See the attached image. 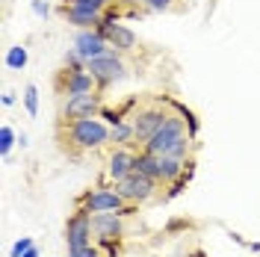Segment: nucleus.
Masks as SVG:
<instances>
[{"label": "nucleus", "mask_w": 260, "mask_h": 257, "mask_svg": "<svg viewBox=\"0 0 260 257\" xmlns=\"http://www.w3.org/2000/svg\"><path fill=\"white\" fill-rule=\"evenodd\" d=\"M142 148L151 151V154H157V157H178V160H186V157H189V148H192V136H189V130H186V118L169 113L166 124H162Z\"/></svg>", "instance_id": "nucleus-1"}, {"label": "nucleus", "mask_w": 260, "mask_h": 257, "mask_svg": "<svg viewBox=\"0 0 260 257\" xmlns=\"http://www.w3.org/2000/svg\"><path fill=\"white\" fill-rule=\"evenodd\" d=\"M59 139L74 151H98L104 145H110V124L104 115H89L77 118L59 127Z\"/></svg>", "instance_id": "nucleus-2"}, {"label": "nucleus", "mask_w": 260, "mask_h": 257, "mask_svg": "<svg viewBox=\"0 0 260 257\" xmlns=\"http://www.w3.org/2000/svg\"><path fill=\"white\" fill-rule=\"evenodd\" d=\"M77 210H86V213H121V216H130L133 204H127L121 195L115 192L113 186H101V189H89L77 198Z\"/></svg>", "instance_id": "nucleus-3"}, {"label": "nucleus", "mask_w": 260, "mask_h": 257, "mask_svg": "<svg viewBox=\"0 0 260 257\" xmlns=\"http://www.w3.org/2000/svg\"><path fill=\"white\" fill-rule=\"evenodd\" d=\"M121 56H124V53L110 50V53L95 56V59L86 62V68L92 71V77L98 80V92H104V89H110L113 83H121L124 77H127V65H124Z\"/></svg>", "instance_id": "nucleus-4"}, {"label": "nucleus", "mask_w": 260, "mask_h": 257, "mask_svg": "<svg viewBox=\"0 0 260 257\" xmlns=\"http://www.w3.org/2000/svg\"><path fill=\"white\" fill-rule=\"evenodd\" d=\"M104 113V95L101 92H86V95H68L59 101V121H77V118H89V115Z\"/></svg>", "instance_id": "nucleus-5"}, {"label": "nucleus", "mask_w": 260, "mask_h": 257, "mask_svg": "<svg viewBox=\"0 0 260 257\" xmlns=\"http://www.w3.org/2000/svg\"><path fill=\"white\" fill-rule=\"evenodd\" d=\"M113 189L121 195L127 204L139 207V204H148L151 198H157V189H160V183H157L154 177H145V175H139V172H130L124 180L113 183Z\"/></svg>", "instance_id": "nucleus-6"}, {"label": "nucleus", "mask_w": 260, "mask_h": 257, "mask_svg": "<svg viewBox=\"0 0 260 257\" xmlns=\"http://www.w3.org/2000/svg\"><path fill=\"white\" fill-rule=\"evenodd\" d=\"M166 118H169V110H162L160 104H145V107H139L136 113L130 115V121H133V133H136V145L142 148V145H145L148 139L166 124Z\"/></svg>", "instance_id": "nucleus-7"}, {"label": "nucleus", "mask_w": 260, "mask_h": 257, "mask_svg": "<svg viewBox=\"0 0 260 257\" xmlns=\"http://www.w3.org/2000/svg\"><path fill=\"white\" fill-rule=\"evenodd\" d=\"M101 30V36L107 39V45L113 50H118V53H133L136 50V45H139V36L130 30L127 24H121L118 21V12H107V18H104V24L98 27Z\"/></svg>", "instance_id": "nucleus-8"}, {"label": "nucleus", "mask_w": 260, "mask_h": 257, "mask_svg": "<svg viewBox=\"0 0 260 257\" xmlns=\"http://www.w3.org/2000/svg\"><path fill=\"white\" fill-rule=\"evenodd\" d=\"M65 245L68 248H86V245H92V213H86V210H74L68 219H65Z\"/></svg>", "instance_id": "nucleus-9"}, {"label": "nucleus", "mask_w": 260, "mask_h": 257, "mask_svg": "<svg viewBox=\"0 0 260 257\" xmlns=\"http://www.w3.org/2000/svg\"><path fill=\"white\" fill-rule=\"evenodd\" d=\"M56 92H59L62 98L98 92V80L92 77V71H89V68H65L62 77L56 80Z\"/></svg>", "instance_id": "nucleus-10"}, {"label": "nucleus", "mask_w": 260, "mask_h": 257, "mask_svg": "<svg viewBox=\"0 0 260 257\" xmlns=\"http://www.w3.org/2000/svg\"><path fill=\"white\" fill-rule=\"evenodd\" d=\"M59 15H62L65 24H71V27H77V30H98L101 24H104V18L107 12H101V9H92V6H59Z\"/></svg>", "instance_id": "nucleus-11"}, {"label": "nucleus", "mask_w": 260, "mask_h": 257, "mask_svg": "<svg viewBox=\"0 0 260 257\" xmlns=\"http://www.w3.org/2000/svg\"><path fill=\"white\" fill-rule=\"evenodd\" d=\"M71 48H77V53H80L86 62L113 50L110 45H107V39L101 36V30H77V36H74V45H71Z\"/></svg>", "instance_id": "nucleus-12"}, {"label": "nucleus", "mask_w": 260, "mask_h": 257, "mask_svg": "<svg viewBox=\"0 0 260 257\" xmlns=\"http://www.w3.org/2000/svg\"><path fill=\"white\" fill-rule=\"evenodd\" d=\"M92 231H95L98 240H118L124 234V216L121 213H95Z\"/></svg>", "instance_id": "nucleus-13"}, {"label": "nucleus", "mask_w": 260, "mask_h": 257, "mask_svg": "<svg viewBox=\"0 0 260 257\" xmlns=\"http://www.w3.org/2000/svg\"><path fill=\"white\" fill-rule=\"evenodd\" d=\"M133 160H136V151H130V148H115L113 154H110V160H107V180H110V183L124 180V177L133 172Z\"/></svg>", "instance_id": "nucleus-14"}, {"label": "nucleus", "mask_w": 260, "mask_h": 257, "mask_svg": "<svg viewBox=\"0 0 260 257\" xmlns=\"http://www.w3.org/2000/svg\"><path fill=\"white\" fill-rule=\"evenodd\" d=\"M133 142H136V133H133V121L130 118H121V121L110 124V145H115V148H130Z\"/></svg>", "instance_id": "nucleus-15"}, {"label": "nucleus", "mask_w": 260, "mask_h": 257, "mask_svg": "<svg viewBox=\"0 0 260 257\" xmlns=\"http://www.w3.org/2000/svg\"><path fill=\"white\" fill-rule=\"evenodd\" d=\"M6 68L9 71H24L27 68V62H30V50L24 48V45H12V48L6 50Z\"/></svg>", "instance_id": "nucleus-16"}, {"label": "nucleus", "mask_w": 260, "mask_h": 257, "mask_svg": "<svg viewBox=\"0 0 260 257\" xmlns=\"http://www.w3.org/2000/svg\"><path fill=\"white\" fill-rule=\"evenodd\" d=\"M15 145H18V133L9 127V124H3V127H0V157L9 160V151H12Z\"/></svg>", "instance_id": "nucleus-17"}, {"label": "nucleus", "mask_w": 260, "mask_h": 257, "mask_svg": "<svg viewBox=\"0 0 260 257\" xmlns=\"http://www.w3.org/2000/svg\"><path fill=\"white\" fill-rule=\"evenodd\" d=\"M21 101H24V110H27V115H39V89L32 86V83H27L24 86V95H21Z\"/></svg>", "instance_id": "nucleus-18"}, {"label": "nucleus", "mask_w": 260, "mask_h": 257, "mask_svg": "<svg viewBox=\"0 0 260 257\" xmlns=\"http://www.w3.org/2000/svg\"><path fill=\"white\" fill-rule=\"evenodd\" d=\"M65 6H92V9H101V12H107L110 6H113V0H62Z\"/></svg>", "instance_id": "nucleus-19"}, {"label": "nucleus", "mask_w": 260, "mask_h": 257, "mask_svg": "<svg viewBox=\"0 0 260 257\" xmlns=\"http://www.w3.org/2000/svg\"><path fill=\"white\" fill-rule=\"evenodd\" d=\"M62 62H65V68H86V59L77 53V48H68V50H65Z\"/></svg>", "instance_id": "nucleus-20"}, {"label": "nucleus", "mask_w": 260, "mask_h": 257, "mask_svg": "<svg viewBox=\"0 0 260 257\" xmlns=\"http://www.w3.org/2000/svg\"><path fill=\"white\" fill-rule=\"evenodd\" d=\"M32 245V237H21V240H15V245H12V251H9V257H21L24 251H30Z\"/></svg>", "instance_id": "nucleus-21"}, {"label": "nucleus", "mask_w": 260, "mask_h": 257, "mask_svg": "<svg viewBox=\"0 0 260 257\" xmlns=\"http://www.w3.org/2000/svg\"><path fill=\"white\" fill-rule=\"evenodd\" d=\"M68 257H101L98 245H86V248H68Z\"/></svg>", "instance_id": "nucleus-22"}, {"label": "nucleus", "mask_w": 260, "mask_h": 257, "mask_svg": "<svg viewBox=\"0 0 260 257\" xmlns=\"http://www.w3.org/2000/svg\"><path fill=\"white\" fill-rule=\"evenodd\" d=\"M30 9L36 18H48L50 15V6L45 3V0H30Z\"/></svg>", "instance_id": "nucleus-23"}, {"label": "nucleus", "mask_w": 260, "mask_h": 257, "mask_svg": "<svg viewBox=\"0 0 260 257\" xmlns=\"http://www.w3.org/2000/svg\"><path fill=\"white\" fill-rule=\"evenodd\" d=\"M15 101H18V98L12 95V92H3V98H0V104H3V107H15Z\"/></svg>", "instance_id": "nucleus-24"}, {"label": "nucleus", "mask_w": 260, "mask_h": 257, "mask_svg": "<svg viewBox=\"0 0 260 257\" xmlns=\"http://www.w3.org/2000/svg\"><path fill=\"white\" fill-rule=\"evenodd\" d=\"M18 145H21V148H27V145H30V136H27V133H24V130H21V133H18Z\"/></svg>", "instance_id": "nucleus-25"}, {"label": "nucleus", "mask_w": 260, "mask_h": 257, "mask_svg": "<svg viewBox=\"0 0 260 257\" xmlns=\"http://www.w3.org/2000/svg\"><path fill=\"white\" fill-rule=\"evenodd\" d=\"M139 0H113V6H136Z\"/></svg>", "instance_id": "nucleus-26"}, {"label": "nucleus", "mask_w": 260, "mask_h": 257, "mask_svg": "<svg viewBox=\"0 0 260 257\" xmlns=\"http://www.w3.org/2000/svg\"><path fill=\"white\" fill-rule=\"evenodd\" d=\"M21 257H39V248H36V245H32L30 251H24V254H21Z\"/></svg>", "instance_id": "nucleus-27"}]
</instances>
